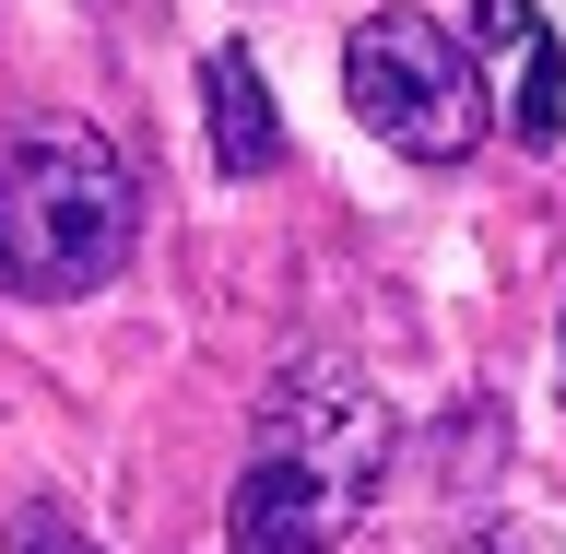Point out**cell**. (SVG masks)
Returning <instances> with one entry per match:
<instances>
[{
	"instance_id": "7",
	"label": "cell",
	"mask_w": 566,
	"mask_h": 554,
	"mask_svg": "<svg viewBox=\"0 0 566 554\" xmlns=\"http://www.w3.org/2000/svg\"><path fill=\"white\" fill-rule=\"evenodd\" d=\"M12 554H95V543H83L60 508H12Z\"/></svg>"
},
{
	"instance_id": "8",
	"label": "cell",
	"mask_w": 566,
	"mask_h": 554,
	"mask_svg": "<svg viewBox=\"0 0 566 554\" xmlns=\"http://www.w3.org/2000/svg\"><path fill=\"white\" fill-rule=\"evenodd\" d=\"M531 0H472V48H531Z\"/></svg>"
},
{
	"instance_id": "5",
	"label": "cell",
	"mask_w": 566,
	"mask_h": 554,
	"mask_svg": "<svg viewBox=\"0 0 566 554\" xmlns=\"http://www.w3.org/2000/svg\"><path fill=\"white\" fill-rule=\"evenodd\" d=\"M201 95H212V154H224V177H260L283 154V118H272L260 60H248V48H212V60H201Z\"/></svg>"
},
{
	"instance_id": "9",
	"label": "cell",
	"mask_w": 566,
	"mask_h": 554,
	"mask_svg": "<svg viewBox=\"0 0 566 554\" xmlns=\"http://www.w3.org/2000/svg\"><path fill=\"white\" fill-rule=\"evenodd\" d=\"M555 401H566V343H555Z\"/></svg>"
},
{
	"instance_id": "10",
	"label": "cell",
	"mask_w": 566,
	"mask_h": 554,
	"mask_svg": "<svg viewBox=\"0 0 566 554\" xmlns=\"http://www.w3.org/2000/svg\"><path fill=\"white\" fill-rule=\"evenodd\" d=\"M472 554H520V543H472Z\"/></svg>"
},
{
	"instance_id": "6",
	"label": "cell",
	"mask_w": 566,
	"mask_h": 554,
	"mask_svg": "<svg viewBox=\"0 0 566 554\" xmlns=\"http://www.w3.org/2000/svg\"><path fill=\"white\" fill-rule=\"evenodd\" d=\"M520 130H531V142H555V130H566V60H555V48H543V35H531V83H520Z\"/></svg>"
},
{
	"instance_id": "3",
	"label": "cell",
	"mask_w": 566,
	"mask_h": 554,
	"mask_svg": "<svg viewBox=\"0 0 566 554\" xmlns=\"http://www.w3.org/2000/svg\"><path fill=\"white\" fill-rule=\"evenodd\" d=\"M260 449L307 460L343 508H366L378 472H389V401H378V378L343 366V354H295V366L260 389Z\"/></svg>"
},
{
	"instance_id": "2",
	"label": "cell",
	"mask_w": 566,
	"mask_h": 554,
	"mask_svg": "<svg viewBox=\"0 0 566 554\" xmlns=\"http://www.w3.org/2000/svg\"><path fill=\"white\" fill-rule=\"evenodd\" d=\"M343 95L354 118L413 154V166H460L484 142V71H472V35H449L437 12H366L343 48Z\"/></svg>"
},
{
	"instance_id": "4",
	"label": "cell",
	"mask_w": 566,
	"mask_h": 554,
	"mask_svg": "<svg viewBox=\"0 0 566 554\" xmlns=\"http://www.w3.org/2000/svg\"><path fill=\"white\" fill-rule=\"evenodd\" d=\"M343 520H354V508L318 484L307 460H283V449H260L237 472V495H224V543H237V554H331Z\"/></svg>"
},
{
	"instance_id": "1",
	"label": "cell",
	"mask_w": 566,
	"mask_h": 554,
	"mask_svg": "<svg viewBox=\"0 0 566 554\" xmlns=\"http://www.w3.org/2000/svg\"><path fill=\"white\" fill-rule=\"evenodd\" d=\"M130 237L142 189L106 130L48 118V130L0 142V283L12 295H95L130 272Z\"/></svg>"
}]
</instances>
